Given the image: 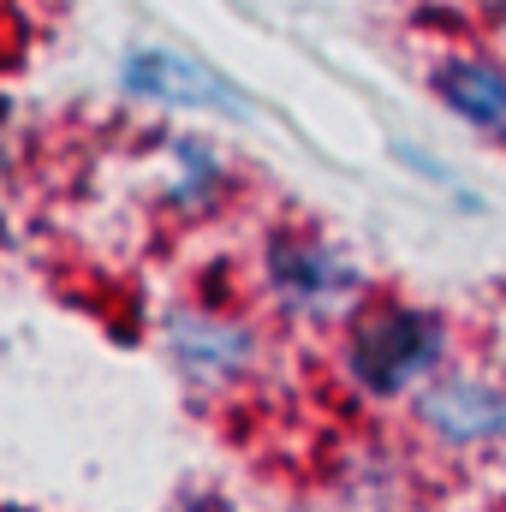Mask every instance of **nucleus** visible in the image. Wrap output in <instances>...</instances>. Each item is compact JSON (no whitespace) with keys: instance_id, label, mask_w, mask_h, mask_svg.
Returning <instances> with one entry per match:
<instances>
[{"instance_id":"1","label":"nucleus","mask_w":506,"mask_h":512,"mask_svg":"<svg viewBox=\"0 0 506 512\" xmlns=\"http://www.w3.org/2000/svg\"><path fill=\"white\" fill-rule=\"evenodd\" d=\"M453 358H459L453 316L399 292H370L334 328V376L364 405H405Z\"/></svg>"},{"instance_id":"2","label":"nucleus","mask_w":506,"mask_h":512,"mask_svg":"<svg viewBox=\"0 0 506 512\" xmlns=\"http://www.w3.org/2000/svg\"><path fill=\"white\" fill-rule=\"evenodd\" d=\"M256 292L292 328H340L376 286L340 239L304 221H274L256 245Z\"/></svg>"},{"instance_id":"3","label":"nucleus","mask_w":506,"mask_h":512,"mask_svg":"<svg viewBox=\"0 0 506 512\" xmlns=\"http://www.w3.org/2000/svg\"><path fill=\"white\" fill-rule=\"evenodd\" d=\"M155 346L173 364V376L191 393H203V399L239 393L268 364L262 322L245 316V310H233V304H215V298H179V304H167L155 316Z\"/></svg>"},{"instance_id":"4","label":"nucleus","mask_w":506,"mask_h":512,"mask_svg":"<svg viewBox=\"0 0 506 512\" xmlns=\"http://www.w3.org/2000/svg\"><path fill=\"white\" fill-rule=\"evenodd\" d=\"M405 423L417 447H429L435 459H489L506 447V376L453 358L405 399Z\"/></svg>"},{"instance_id":"5","label":"nucleus","mask_w":506,"mask_h":512,"mask_svg":"<svg viewBox=\"0 0 506 512\" xmlns=\"http://www.w3.org/2000/svg\"><path fill=\"white\" fill-rule=\"evenodd\" d=\"M114 90L137 102V108H191V114H221V120H251V96L215 72L209 60L185 54V48H167V42H137L120 54V72H114Z\"/></svg>"},{"instance_id":"6","label":"nucleus","mask_w":506,"mask_h":512,"mask_svg":"<svg viewBox=\"0 0 506 512\" xmlns=\"http://www.w3.org/2000/svg\"><path fill=\"white\" fill-rule=\"evenodd\" d=\"M429 96L483 143L506 149V60L477 42H447L429 60Z\"/></svg>"},{"instance_id":"7","label":"nucleus","mask_w":506,"mask_h":512,"mask_svg":"<svg viewBox=\"0 0 506 512\" xmlns=\"http://www.w3.org/2000/svg\"><path fill=\"white\" fill-rule=\"evenodd\" d=\"M155 149H161V167H167L161 209L173 221H215L239 197V185H245L239 167H233V155L215 149L197 131H167V137H155Z\"/></svg>"},{"instance_id":"8","label":"nucleus","mask_w":506,"mask_h":512,"mask_svg":"<svg viewBox=\"0 0 506 512\" xmlns=\"http://www.w3.org/2000/svg\"><path fill=\"white\" fill-rule=\"evenodd\" d=\"M393 161H399L411 179L435 185V191H453V185H459V179H453V167H447L435 149H423V143H405V137H399V143H393Z\"/></svg>"},{"instance_id":"9","label":"nucleus","mask_w":506,"mask_h":512,"mask_svg":"<svg viewBox=\"0 0 506 512\" xmlns=\"http://www.w3.org/2000/svg\"><path fill=\"white\" fill-rule=\"evenodd\" d=\"M167 512H239V507H233L221 489H185V495H179Z\"/></svg>"},{"instance_id":"10","label":"nucleus","mask_w":506,"mask_h":512,"mask_svg":"<svg viewBox=\"0 0 506 512\" xmlns=\"http://www.w3.org/2000/svg\"><path fill=\"white\" fill-rule=\"evenodd\" d=\"M447 197H453V209H459V215H489V203H483V197H477L471 185H453Z\"/></svg>"},{"instance_id":"11","label":"nucleus","mask_w":506,"mask_h":512,"mask_svg":"<svg viewBox=\"0 0 506 512\" xmlns=\"http://www.w3.org/2000/svg\"><path fill=\"white\" fill-rule=\"evenodd\" d=\"M6 120H12V96H0V126H6Z\"/></svg>"},{"instance_id":"12","label":"nucleus","mask_w":506,"mask_h":512,"mask_svg":"<svg viewBox=\"0 0 506 512\" xmlns=\"http://www.w3.org/2000/svg\"><path fill=\"white\" fill-rule=\"evenodd\" d=\"M286 512H322V507H286Z\"/></svg>"},{"instance_id":"13","label":"nucleus","mask_w":506,"mask_h":512,"mask_svg":"<svg viewBox=\"0 0 506 512\" xmlns=\"http://www.w3.org/2000/svg\"><path fill=\"white\" fill-rule=\"evenodd\" d=\"M6 512H18V507H6Z\"/></svg>"}]
</instances>
